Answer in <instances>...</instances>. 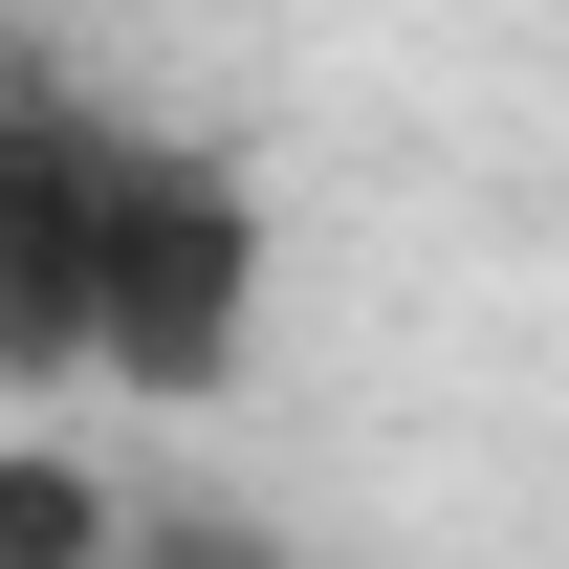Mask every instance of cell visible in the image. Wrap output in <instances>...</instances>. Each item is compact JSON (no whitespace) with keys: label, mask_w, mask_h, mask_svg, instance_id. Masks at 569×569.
Here are the masks:
<instances>
[{"label":"cell","mask_w":569,"mask_h":569,"mask_svg":"<svg viewBox=\"0 0 569 569\" xmlns=\"http://www.w3.org/2000/svg\"><path fill=\"white\" fill-rule=\"evenodd\" d=\"M263 329V198L198 132H110L88 110V372L110 395H219Z\"/></svg>","instance_id":"cell-1"},{"label":"cell","mask_w":569,"mask_h":569,"mask_svg":"<svg viewBox=\"0 0 569 569\" xmlns=\"http://www.w3.org/2000/svg\"><path fill=\"white\" fill-rule=\"evenodd\" d=\"M110 526H132V503L88 482L67 438H0V569H110Z\"/></svg>","instance_id":"cell-2"},{"label":"cell","mask_w":569,"mask_h":569,"mask_svg":"<svg viewBox=\"0 0 569 569\" xmlns=\"http://www.w3.org/2000/svg\"><path fill=\"white\" fill-rule=\"evenodd\" d=\"M110 569H284V548L219 526V503H153V526H110Z\"/></svg>","instance_id":"cell-3"}]
</instances>
